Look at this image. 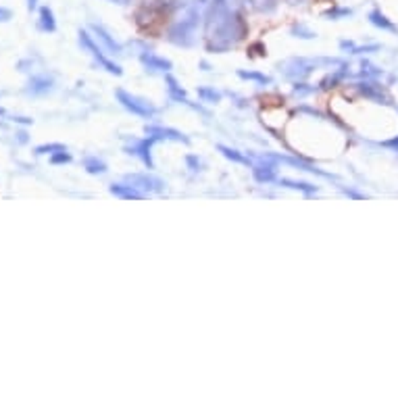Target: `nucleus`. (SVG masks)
Masks as SVG:
<instances>
[{
  "label": "nucleus",
  "instance_id": "1",
  "mask_svg": "<svg viewBox=\"0 0 398 398\" xmlns=\"http://www.w3.org/2000/svg\"><path fill=\"white\" fill-rule=\"evenodd\" d=\"M40 19H42V28L48 29V31H53V29H55V19H53V11H51L48 6H44V9L40 11Z\"/></svg>",
  "mask_w": 398,
  "mask_h": 398
},
{
  "label": "nucleus",
  "instance_id": "2",
  "mask_svg": "<svg viewBox=\"0 0 398 398\" xmlns=\"http://www.w3.org/2000/svg\"><path fill=\"white\" fill-rule=\"evenodd\" d=\"M9 19H11V11L4 9V6H0V23H4V21H9Z\"/></svg>",
  "mask_w": 398,
  "mask_h": 398
},
{
  "label": "nucleus",
  "instance_id": "3",
  "mask_svg": "<svg viewBox=\"0 0 398 398\" xmlns=\"http://www.w3.org/2000/svg\"><path fill=\"white\" fill-rule=\"evenodd\" d=\"M36 4H38V0H28V9H29V11H33V9H36Z\"/></svg>",
  "mask_w": 398,
  "mask_h": 398
},
{
  "label": "nucleus",
  "instance_id": "4",
  "mask_svg": "<svg viewBox=\"0 0 398 398\" xmlns=\"http://www.w3.org/2000/svg\"><path fill=\"white\" fill-rule=\"evenodd\" d=\"M296 2H300V0H296Z\"/></svg>",
  "mask_w": 398,
  "mask_h": 398
}]
</instances>
